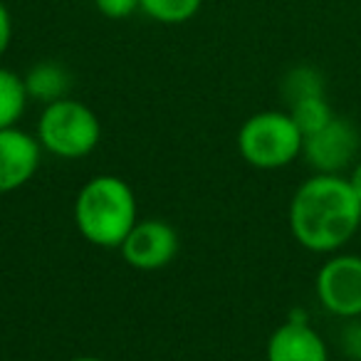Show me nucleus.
I'll return each mask as SVG.
<instances>
[{"label": "nucleus", "instance_id": "f257e3e1", "mask_svg": "<svg viewBox=\"0 0 361 361\" xmlns=\"http://www.w3.org/2000/svg\"><path fill=\"white\" fill-rule=\"evenodd\" d=\"M361 226V201L349 178L317 173L295 191L290 203V231L305 250L334 252Z\"/></svg>", "mask_w": 361, "mask_h": 361}, {"label": "nucleus", "instance_id": "f03ea898", "mask_svg": "<svg viewBox=\"0 0 361 361\" xmlns=\"http://www.w3.org/2000/svg\"><path fill=\"white\" fill-rule=\"evenodd\" d=\"M136 223H139L136 193L119 176H94L77 193L75 226L80 235L92 245L119 250Z\"/></svg>", "mask_w": 361, "mask_h": 361}, {"label": "nucleus", "instance_id": "7ed1b4c3", "mask_svg": "<svg viewBox=\"0 0 361 361\" xmlns=\"http://www.w3.org/2000/svg\"><path fill=\"white\" fill-rule=\"evenodd\" d=\"M37 141L42 151L57 159H85L102 141L99 116L72 97L50 102L37 119Z\"/></svg>", "mask_w": 361, "mask_h": 361}, {"label": "nucleus", "instance_id": "20e7f679", "mask_svg": "<svg viewBox=\"0 0 361 361\" xmlns=\"http://www.w3.org/2000/svg\"><path fill=\"white\" fill-rule=\"evenodd\" d=\"M238 151L252 169L275 171L302 154L305 136L290 111H257L238 129Z\"/></svg>", "mask_w": 361, "mask_h": 361}, {"label": "nucleus", "instance_id": "39448f33", "mask_svg": "<svg viewBox=\"0 0 361 361\" xmlns=\"http://www.w3.org/2000/svg\"><path fill=\"white\" fill-rule=\"evenodd\" d=\"M317 297L326 312L344 319L361 317V257L334 255L317 272Z\"/></svg>", "mask_w": 361, "mask_h": 361}, {"label": "nucleus", "instance_id": "423d86ee", "mask_svg": "<svg viewBox=\"0 0 361 361\" xmlns=\"http://www.w3.org/2000/svg\"><path fill=\"white\" fill-rule=\"evenodd\" d=\"M178 233L171 223L149 218L139 221L124 238L119 252L124 262L134 270L156 272L164 270L178 255Z\"/></svg>", "mask_w": 361, "mask_h": 361}, {"label": "nucleus", "instance_id": "0eeeda50", "mask_svg": "<svg viewBox=\"0 0 361 361\" xmlns=\"http://www.w3.org/2000/svg\"><path fill=\"white\" fill-rule=\"evenodd\" d=\"M356 151H359V131L351 121L339 116H334L324 129L305 136L302 146L307 164L317 173H339L354 161Z\"/></svg>", "mask_w": 361, "mask_h": 361}, {"label": "nucleus", "instance_id": "6e6552de", "mask_svg": "<svg viewBox=\"0 0 361 361\" xmlns=\"http://www.w3.org/2000/svg\"><path fill=\"white\" fill-rule=\"evenodd\" d=\"M42 161V146L37 136L8 126L0 129V196L20 191L35 178Z\"/></svg>", "mask_w": 361, "mask_h": 361}, {"label": "nucleus", "instance_id": "1a4fd4ad", "mask_svg": "<svg viewBox=\"0 0 361 361\" xmlns=\"http://www.w3.org/2000/svg\"><path fill=\"white\" fill-rule=\"evenodd\" d=\"M267 361H329L326 344L307 319H287L267 339Z\"/></svg>", "mask_w": 361, "mask_h": 361}, {"label": "nucleus", "instance_id": "9d476101", "mask_svg": "<svg viewBox=\"0 0 361 361\" xmlns=\"http://www.w3.org/2000/svg\"><path fill=\"white\" fill-rule=\"evenodd\" d=\"M23 82H25L30 99L50 104V102L65 99L67 92H70L72 77L60 62H40V65H35L23 77Z\"/></svg>", "mask_w": 361, "mask_h": 361}, {"label": "nucleus", "instance_id": "9b49d317", "mask_svg": "<svg viewBox=\"0 0 361 361\" xmlns=\"http://www.w3.org/2000/svg\"><path fill=\"white\" fill-rule=\"evenodd\" d=\"M27 90L23 77L11 72L8 67H0V129L18 126L27 106Z\"/></svg>", "mask_w": 361, "mask_h": 361}, {"label": "nucleus", "instance_id": "f8f14e48", "mask_svg": "<svg viewBox=\"0 0 361 361\" xmlns=\"http://www.w3.org/2000/svg\"><path fill=\"white\" fill-rule=\"evenodd\" d=\"M203 0H139V8L156 23L180 25L196 18Z\"/></svg>", "mask_w": 361, "mask_h": 361}, {"label": "nucleus", "instance_id": "ddd939ff", "mask_svg": "<svg viewBox=\"0 0 361 361\" xmlns=\"http://www.w3.org/2000/svg\"><path fill=\"white\" fill-rule=\"evenodd\" d=\"M290 116L295 119V124L300 126L302 136H310L314 131L324 129L334 114H331L329 102L324 99V94L317 97H307V99H300L295 104H290Z\"/></svg>", "mask_w": 361, "mask_h": 361}, {"label": "nucleus", "instance_id": "4468645a", "mask_svg": "<svg viewBox=\"0 0 361 361\" xmlns=\"http://www.w3.org/2000/svg\"><path fill=\"white\" fill-rule=\"evenodd\" d=\"M282 94H285L287 104H295L307 97L324 94V80L314 67H295L287 72L285 82H282Z\"/></svg>", "mask_w": 361, "mask_h": 361}, {"label": "nucleus", "instance_id": "2eb2a0df", "mask_svg": "<svg viewBox=\"0 0 361 361\" xmlns=\"http://www.w3.org/2000/svg\"><path fill=\"white\" fill-rule=\"evenodd\" d=\"M97 11L111 20H124L139 8V0H94Z\"/></svg>", "mask_w": 361, "mask_h": 361}, {"label": "nucleus", "instance_id": "dca6fc26", "mask_svg": "<svg viewBox=\"0 0 361 361\" xmlns=\"http://www.w3.org/2000/svg\"><path fill=\"white\" fill-rule=\"evenodd\" d=\"M13 40V18L8 13V8L0 3V57L6 55V50L11 47Z\"/></svg>", "mask_w": 361, "mask_h": 361}, {"label": "nucleus", "instance_id": "f3484780", "mask_svg": "<svg viewBox=\"0 0 361 361\" xmlns=\"http://www.w3.org/2000/svg\"><path fill=\"white\" fill-rule=\"evenodd\" d=\"M349 183H351V188H354V193L359 196V201H361V161L354 166V171H351Z\"/></svg>", "mask_w": 361, "mask_h": 361}, {"label": "nucleus", "instance_id": "a211bd4d", "mask_svg": "<svg viewBox=\"0 0 361 361\" xmlns=\"http://www.w3.org/2000/svg\"><path fill=\"white\" fill-rule=\"evenodd\" d=\"M70 361H104V359H99V356H75Z\"/></svg>", "mask_w": 361, "mask_h": 361}]
</instances>
